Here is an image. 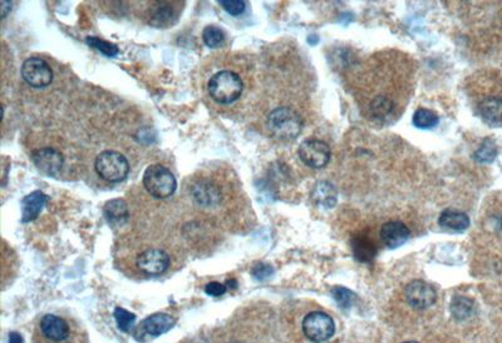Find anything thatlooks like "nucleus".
I'll return each mask as SVG.
<instances>
[{
	"label": "nucleus",
	"instance_id": "obj_16",
	"mask_svg": "<svg viewBox=\"0 0 502 343\" xmlns=\"http://www.w3.org/2000/svg\"><path fill=\"white\" fill-rule=\"evenodd\" d=\"M440 225L453 232H464L470 225V218L468 216L456 209H446L443 210L442 215L440 216Z\"/></svg>",
	"mask_w": 502,
	"mask_h": 343
},
{
	"label": "nucleus",
	"instance_id": "obj_14",
	"mask_svg": "<svg viewBox=\"0 0 502 343\" xmlns=\"http://www.w3.org/2000/svg\"><path fill=\"white\" fill-rule=\"evenodd\" d=\"M177 8L171 1H153L149 10L150 24L156 27H166L177 19Z\"/></svg>",
	"mask_w": 502,
	"mask_h": 343
},
{
	"label": "nucleus",
	"instance_id": "obj_1",
	"mask_svg": "<svg viewBox=\"0 0 502 343\" xmlns=\"http://www.w3.org/2000/svg\"><path fill=\"white\" fill-rule=\"evenodd\" d=\"M33 343H88V335L73 316L47 314L34 326Z\"/></svg>",
	"mask_w": 502,
	"mask_h": 343
},
{
	"label": "nucleus",
	"instance_id": "obj_8",
	"mask_svg": "<svg viewBox=\"0 0 502 343\" xmlns=\"http://www.w3.org/2000/svg\"><path fill=\"white\" fill-rule=\"evenodd\" d=\"M22 77L32 87L45 88L52 83L53 72L45 60L29 58L23 63Z\"/></svg>",
	"mask_w": 502,
	"mask_h": 343
},
{
	"label": "nucleus",
	"instance_id": "obj_9",
	"mask_svg": "<svg viewBox=\"0 0 502 343\" xmlns=\"http://www.w3.org/2000/svg\"><path fill=\"white\" fill-rule=\"evenodd\" d=\"M136 264L138 269L151 276H158L166 272L170 267V257L164 249L149 248L138 254Z\"/></svg>",
	"mask_w": 502,
	"mask_h": 343
},
{
	"label": "nucleus",
	"instance_id": "obj_26",
	"mask_svg": "<svg viewBox=\"0 0 502 343\" xmlns=\"http://www.w3.org/2000/svg\"><path fill=\"white\" fill-rule=\"evenodd\" d=\"M86 40L90 46H93L95 49H97L98 52L105 54L107 57H116L120 53V49H118L117 45L110 43L107 40H103V39H99L97 37H88Z\"/></svg>",
	"mask_w": 502,
	"mask_h": 343
},
{
	"label": "nucleus",
	"instance_id": "obj_22",
	"mask_svg": "<svg viewBox=\"0 0 502 343\" xmlns=\"http://www.w3.org/2000/svg\"><path fill=\"white\" fill-rule=\"evenodd\" d=\"M438 122H440L438 115L426 108L417 109L413 115V124L420 129H429V128L436 127Z\"/></svg>",
	"mask_w": 502,
	"mask_h": 343
},
{
	"label": "nucleus",
	"instance_id": "obj_29",
	"mask_svg": "<svg viewBox=\"0 0 502 343\" xmlns=\"http://www.w3.org/2000/svg\"><path fill=\"white\" fill-rule=\"evenodd\" d=\"M220 5L224 8L229 14L234 15V16L242 14L247 8L245 1L242 0H221Z\"/></svg>",
	"mask_w": 502,
	"mask_h": 343
},
{
	"label": "nucleus",
	"instance_id": "obj_27",
	"mask_svg": "<svg viewBox=\"0 0 502 343\" xmlns=\"http://www.w3.org/2000/svg\"><path fill=\"white\" fill-rule=\"evenodd\" d=\"M114 318H116L118 329L123 331V332H129L136 321L135 314L128 312L127 310H125L122 307H116Z\"/></svg>",
	"mask_w": 502,
	"mask_h": 343
},
{
	"label": "nucleus",
	"instance_id": "obj_34",
	"mask_svg": "<svg viewBox=\"0 0 502 343\" xmlns=\"http://www.w3.org/2000/svg\"><path fill=\"white\" fill-rule=\"evenodd\" d=\"M405 343H418V342H405Z\"/></svg>",
	"mask_w": 502,
	"mask_h": 343
},
{
	"label": "nucleus",
	"instance_id": "obj_12",
	"mask_svg": "<svg viewBox=\"0 0 502 343\" xmlns=\"http://www.w3.org/2000/svg\"><path fill=\"white\" fill-rule=\"evenodd\" d=\"M32 159L39 171L43 172L47 176H52V177L60 173L64 163L63 156L58 150H53V148H42V150H36L32 156Z\"/></svg>",
	"mask_w": 502,
	"mask_h": 343
},
{
	"label": "nucleus",
	"instance_id": "obj_5",
	"mask_svg": "<svg viewBox=\"0 0 502 343\" xmlns=\"http://www.w3.org/2000/svg\"><path fill=\"white\" fill-rule=\"evenodd\" d=\"M95 167L98 176L111 183L123 180L129 172V165L126 157L114 150H105L101 153L96 159Z\"/></svg>",
	"mask_w": 502,
	"mask_h": 343
},
{
	"label": "nucleus",
	"instance_id": "obj_11",
	"mask_svg": "<svg viewBox=\"0 0 502 343\" xmlns=\"http://www.w3.org/2000/svg\"><path fill=\"white\" fill-rule=\"evenodd\" d=\"M176 323V318L171 314H155L143 320L142 323L137 327L136 333L146 335L149 337H158L165 335L173 329Z\"/></svg>",
	"mask_w": 502,
	"mask_h": 343
},
{
	"label": "nucleus",
	"instance_id": "obj_21",
	"mask_svg": "<svg viewBox=\"0 0 502 343\" xmlns=\"http://www.w3.org/2000/svg\"><path fill=\"white\" fill-rule=\"evenodd\" d=\"M353 252L358 261L368 263L375 260L377 247L375 242L368 238L367 236H360L353 241Z\"/></svg>",
	"mask_w": 502,
	"mask_h": 343
},
{
	"label": "nucleus",
	"instance_id": "obj_17",
	"mask_svg": "<svg viewBox=\"0 0 502 343\" xmlns=\"http://www.w3.org/2000/svg\"><path fill=\"white\" fill-rule=\"evenodd\" d=\"M313 200L324 208H333L337 204V189L329 182H318L313 189Z\"/></svg>",
	"mask_w": 502,
	"mask_h": 343
},
{
	"label": "nucleus",
	"instance_id": "obj_4",
	"mask_svg": "<svg viewBox=\"0 0 502 343\" xmlns=\"http://www.w3.org/2000/svg\"><path fill=\"white\" fill-rule=\"evenodd\" d=\"M143 186L155 198L165 200L176 191V178L168 168L162 165H151L143 174Z\"/></svg>",
	"mask_w": 502,
	"mask_h": 343
},
{
	"label": "nucleus",
	"instance_id": "obj_32",
	"mask_svg": "<svg viewBox=\"0 0 502 343\" xmlns=\"http://www.w3.org/2000/svg\"><path fill=\"white\" fill-rule=\"evenodd\" d=\"M8 341H9V343H24V338L18 332H10L9 337H8Z\"/></svg>",
	"mask_w": 502,
	"mask_h": 343
},
{
	"label": "nucleus",
	"instance_id": "obj_6",
	"mask_svg": "<svg viewBox=\"0 0 502 343\" xmlns=\"http://www.w3.org/2000/svg\"><path fill=\"white\" fill-rule=\"evenodd\" d=\"M303 332L309 341L314 343L325 342L334 336L336 325L329 314L321 311L308 314L303 320Z\"/></svg>",
	"mask_w": 502,
	"mask_h": 343
},
{
	"label": "nucleus",
	"instance_id": "obj_23",
	"mask_svg": "<svg viewBox=\"0 0 502 343\" xmlns=\"http://www.w3.org/2000/svg\"><path fill=\"white\" fill-rule=\"evenodd\" d=\"M451 312L457 320L468 318L473 312V302L467 297L457 296L451 303Z\"/></svg>",
	"mask_w": 502,
	"mask_h": 343
},
{
	"label": "nucleus",
	"instance_id": "obj_30",
	"mask_svg": "<svg viewBox=\"0 0 502 343\" xmlns=\"http://www.w3.org/2000/svg\"><path fill=\"white\" fill-rule=\"evenodd\" d=\"M274 269L269 264L266 263H258L253 269V276L256 279H265V278H269L273 275Z\"/></svg>",
	"mask_w": 502,
	"mask_h": 343
},
{
	"label": "nucleus",
	"instance_id": "obj_7",
	"mask_svg": "<svg viewBox=\"0 0 502 343\" xmlns=\"http://www.w3.org/2000/svg\"><path fill=\"white\" fill-rule=\"evenodd\" d=\"M298 153L301 162L314 169H319L328 165L331 156L329 146L315 138H309L301 143Z\"/></svg>",
	"mask_w": 502,
	"mask_h": 343
},
{
	"label": "nucleus",
	"instance_id": "obj_19",
	"mask_svg": "<svg viewBox=\"0 0 502 343\" xmlns=\"http://www.w3.org/2000/svg\"><path fill=\"white\" fill-rule=\"evenodd\" d=\"M481 117L490 124L502 123V99L488 97L482 100L479 107Z\"/></svg>",
	"mask_w": 502,
	"mask_h": 343
},
{
	"label": "nucleus",
	"instance_id": "obj_15",
	"mask_svg": "<svg viewBox=\"0 0 502 343\" xmlns=\"http://www.w3.org/2000/svg\"><path fill=\"white\" fill-rule=\"evenodd\" d=\"M48 197L40 191H36L23 198L22 201V222L28 223L37 219L40 210L45 207Z\"/></svg>",
	"mask_w": 502,
	"mask_h": 343
},
{
	"label": "nucleus",
	"instance_id": "obj_25",
	"mask_svg": "<svg viewBox=\"0 0 502 343\" xmlns=\"http://www.w3.org/2000/svg\"><path fill=\"white\" fill-rule=\"evenodd\" d=\"M497 156V150H496L495 143L490 139H486L482 143L479 150L475 152V159L480 163H491L495 161Z\"/></svg>",
	"mask_w": 502,
	"mask_h": 343
},
{
	"label": "nucleus",
	"instance_id": "obj_3",
	"mask_svg": "<svg viewBox=\"0 0 502 343\" xmlns=\"http://www.w3.org/2000/svg\"><path fill=\"white\" fill-rule=\"evenodd\" d=\"M208 90L215 102L231 105L241 97L244 84L236 73L231 70H221L211 77Z\"/></svg>",
	"mask_w": 502,
	"mask_h": 343
},
{
	"label": "nucleus",
	"instance_id": "obj_13",
	"mask_svg": "<svg viewBox=\"0 0 502 343\" xmlns=\"http://www.w3.org/2000/svg\"><path fill=\"white\" fill-rule=\"evenodd\" d=\"M410 234L411 232L408 230V227L401 221H390L383 224L381 230L383 243L390 249L405 245L410 238Z\"/></svg>",
	"mask_w": 502,
	"mask_h": 343
},
{
	"label": "nucleus",
	"instance_id": "obj_31",
	"mask_svg": "<svg viewBox=\"0 0 502 343\" xmlns=\"http://www.w3.org/2000/svg\"><path fill=\"white\" fill-rule=\"evenodd\" d=\"M226 291H227V286L220 284V282H210V284H206V287H205V292L210 296H214V297L223 296L224 293H226Z\"/></svg>",
	"mask_w": 502,
	"mask_h": 343
},
{
	"label": "nucleus",
	"instance_id": "obj_24",
	"mask_svg": "<svg viewBox=\"0 0 502 343\" xmlns=\"http://www.w3.org/2000/svg\"><path fill=\"white\" fill-rule=\"evenodd\" d=\"M203 40L210 48H218L225 42V33L216 25H208L203 31Z\"/></svg>",
	"mask_w": 502,
	"mask_h": 343
},
{
	"label": "nucleus",
	"instance_id": "obj_2",
	"mask_svg": "<svg viewBox=\"0 0 502 343\" xmlns=\"http://www.w3.org/2000/svg\"><path fill=\"white\" fill-rule=\"evenodd\" d=\"M268 127L277 139L289 142L299 137L303 129V120L292 108L279 107L270 113Z\"/></svg>",
	"mask_w": 502,
	"mask_h": 343
},
{
	"label": "nucleus",
	"instance_id": "obj_20",
	"mask_svg": "<svg viewBox=\"0 0 502 343\" xmlns=\"http://www.w3.org/2000/svg\"><path fill=\"white\" fill-rule=\"evenodd\" d=\"M105 219L110 224L126 223L128 219L127 204L122 200H112L105 203L103 208Z\"/></svg>",
	"mask_w": 502,
	"mask_h": 343
},
{
	"label": "nucleus",
	"instance_id": "obj_18",
	"mask_svg": "<svg viewBox=\"0 0 502 343\" xmlns=\"http://www.w3.org/2000/svg\"><path fill=\"white\" fill-rule=\"evenodd\" d=\"M192 194L196 201L203 206H212L218 203L220 200V191L218 187L214 186L208 180L197 182L192 189Z\"/></svg>",
	"mask_w": 502,
	"mask_h": 343
},
{
	"label": "nucleus",
	"instance_id": "obj_28",
	"mask_svg": "<svg viewBox=\"0 0 502 343\" xmlns=\"http://www.w3.org/2000/svg\"><path fill=\"white\" fill-rule=\"evenodd\" d=\"M333 297L337 301L339 307L340 308H344V310L352 307L353 301L355 299L354 293L351 290H348L345 287H339V286L334 287V290H333Z\"/></svg>",
	"mask_w": 502,
	"mask_h": 343
},
{
	"label": "nucleus",
	"instance_id": "obj_10",
	"mask_svg": "<svg viewBox=\"0 0 502 343\" xmlns=\"http://www.w3.org/2000/svg\"><path fill=\"white\" fill-rule=\"evenodd\" d=\"M405 301L416 310H426L436 302L435 288L425 281H413L405 288Z\"/></svg>",
	"mask_w": 502,
	"mask_h": 343
},
{
	"label": "nucleus",
	"instance_id": "obj_33",
	"mask_svg": "<svg viewBox=\"0 0 502 343\" xmlns=\"http://www.w3.org/2000/svg\"><path fill=\"white\" fill-rule=\"evenodd\" d=\"M0 5H1V18H5L8 13L10 12V9H12V3H10V1L3 0Z\"/></svg>",
	"mask_w": 502,
	"mask_h": 343
}]
</instances>
